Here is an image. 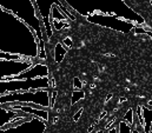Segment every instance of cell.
I'll use <instances>...</instances> for the list:
<instances>
[{
  "mask_svg": "<svg viewBox=\"0 0 152 133\" xmlns=\"http://www.w3.org/2000/svg\"><path fill=\"white\" fill-rule=\"evenodd\" d=\"M7 104H36L40 107L50 108V91L25 90L0 96V106Z\"/></svg>",
  "mask_w": 152,
  "mask_h": 133,
  "instance_id": "cell-1",
  "label": "cell"
},
{
  "mask_svg": "<svg viewBox=\"0 0 152 133\" xmlns=\"http://www.w3.org/2000/svg\"><path fill=\"white\" fill-rule=\"evenodd\" d=\"M4 106H7L14 111L24 112V113L30 114L32 117H37L46 123L48 121V110L45 107H40L36 104H7Z\"/></svg>",
  "mask_w": 152,
  "mask_h": 133,
  "instance_id": "cell-2",
  "label": "cell"
},
{
  "mask_svg": "<svg viewBox=\"0 0 152 133\" xmlns=\"http://www.w3.org/2000/svg\"><path fill=\"white\" fill-rule=\"evenodd\" d=\"M44 77H50V71L48 67L44 63L34 64L31 67H28L26 71L21 72L18 75L13 77V80H23V79H37V78H44Z\"/></svg>",
  "mask_w": 152,
  "mask_h": 133,
  "instance_id": "cell-3",
  "label": "cell"
},
{
  "mask_svg": "<svg viewBox=\"0 0 152 133\" xmlns=\"http://www.w3.org/2000/svg\"><path fill=\"white\" fill-rule=\"evenodd\" d=\"M23 112L11 110L7 106H0V130L7 129V125L11 123V120L18 115H20Z\"/></svg>",
  "mask_w": 152,
  "mask_h": 133,
  "instance_id": "cell-4",
  "label": "cell"
},
{
  "mask_svg": "<svg viewBox=\"0 0 152 133\" xmlns=\"http://www.w3.org/2000/svg\"><path fill=\"white\" fill-rule=\"evenodd\" d=\"M143 118H144V133H150L152 127V108L146 105H142Z\"/></svg>",
  "mask_w": 152,
  "mask_h": 133,
  "instance_id": "cell-5",
  "label": "cell"
},
{
  "mask_svg": "<svg viewBox=\"0 0 152 133\" xmlns=\"http://www.w3.org/2000/svg\"><path fill=\"white\" fill-rule=\"evenodd\" d=\"M66 52H67V48H65L61 42H58L56 45V48H54V61L57 64H60L63 61Z\"/></svg>",
  "mask_w": 152,
  "mask_h": 133,
  "instance_id": "cell-6",
  "label": "cell"
},
{
  "mask_svg": "<svg viewBox=\"0 0 152 133\" xmlns=\"http://www.w3.org/2000/svg\"><path fill=\"white\" fill-rule=\"evenodd\" d=\"M121 120H124L127 124H130L132 126V129H136V110H133L132 107L127 108V111L124 113Z\"/></svg>",
  "mask_w": 152,
  "mask_h": 133,
  "instance_id": "cell-7",
  "label": "cell"
},
{
  "mask_svg": "<svg viewBox=\"0 0 152 133\" xmlns=\"http://www.w3.org/2000/svg\"><path fill=\"white\" fill-rule=\"evenodd\" d=\"M30 58H26L25 56L20 54H13L5 51H0V60H28Z\"/></svg>",
  "mask_w": 152,
  "mask_h": 133,
  "instance_id": "cell-8",
  "label": "cell"
},
{
  "mask_svg": "<svg viewBox=\"0 0 152 133\" xmlns=\"http://www.w3.org/2000/svg\"><path fill=\"white\" fill-rule=\"evenodd\" d=\"M84 98H85V92L83 90H75L72 92V96H71V106L76 105L77 102H79Z\"/></svg>",
  "mask_w": 152,
  "mask_h": 133,
  "instance_id": "cell-9",
  "label": "cell"
},
{
  "mask_svg": "<svg viewBox=\"0 0 152 133\" xmlns=\"http://www.w3.org/2000/svg\"><path fill=\"white\" fill-rule=\"evenodd\" d=\"M132 126L130 124H127L126 121L121 120L118 123V132L119 133H132Z\"/></svg>",
  "mask_w": 152,
  "mask_h": 133,
  "instance_id": "cell-10",
  "label": "cell"
},
{
  "mask_svg": "<svg viewBox=\"0 0 152 133\" xmlns=\"http://www.w3.org/2000/svg\"><path fill=\"white\" fill-rule=\"evenodd\" d=\"M133 32H134L136 34H145V35H149V37L152 39V32H151V31L145 30V28H143V27H139L138 25H136V26H134Z\"/></svg>",
  "mask_w": 152,
  "mask_h": 133,
  "instance_id": "cell-11",
  "label": "cell"
},
{
  "mask_svg": "<svg viewBox=\"0 0 152 133\" xmlns=\"http://www.w3.org/2000/svg\"><path fill=\"white\" fill-rule=\"evenodd\" d=\"M56 99H57V91L53 90L52 92H50V108H52L54 106Z\"/></svg>",
  "mask_w": 152,
  "mask_h": 133,
  "instance_id": "cell-12",
  "label": "cell"
},
{
  "mask_svg": "<svg viewBox=\"0 0 152 133\" xmlns=\"http://www.w3.org/2000/svg\"><path fill=\"white\" fill-rule=\"evenodd\" d=\"M73 86H75V90H83V83L78 77L73 79Z\"/></svg>",
  "mask_w": 152,
  "mask_h": 133,
  "instance_id": "cell-13",
  "label": "cell"
},
{
  "mask_svg": "<svg viewBox=\"0 0 152 133\" xmlns=\"http://www.w3.org/2000/svg\"><path fill=\"white\" fill-rule=\"evenodd\" d=\"M115 119H117L115 117H113V118H111V120H110V121H109V123H107V124L105 125V129H104V130L109 131V130H110L111 127H113V126H114V123H115Z\"/></svg>",
  "mask_w": 152,
  "mask_h": 133,
  "instance_id": "cell-14",
  "label": "cell"
},
{
  "mask_svg": "<svg viewBox=\"0 0 152 133\" xmlns=\"http://www.w3.org/2000/svg\"><path fill=\"white\" fill-rule=\"evenodd\" d=\"M83 112H84V107H80L76 112V114L73 115V120H75V121H78V120H79V118H80V115H81Z\"/></svg>",
  "mask_w": 152,
  "mask_h": 133,
  "instance_id": "cell-15",
  "label": "cell"
},
{
  "mask_svg": "<svg viewBox=\"0 0 152 133\" xmlns=\"http://www.w3.org/2000/svg\"><path fill=\"white\" fill-rule=\"evenodd\" d=\"M107 132H109V133H119V132H118V126H117V127H115V126L111 127V129H110Z\"/></svg>",
  "mask_w": 152,
  "mask_h": 133,
  "instance_id": "cell-16",
  "label": "cell"
},
{
  "mask_svg": "<svg viewBox=\"0 0 152 133\" xmlns=\"http://www.w3.org/2000/svg\"><path fill=\"white\" fill-rule=\"evenodd\" d=\"M106 115H107V111H103L98 119H99V120H103V119H104V117H106Z\"/></svg>",
  "mask_w": 152,
  "mask_h": 133,
  "instance_id": "cell-17",
  "label": "cell"
},
{
  "mask_svg": "<svg viewBox=\"0 0 152 133\" xmlns=\"http://www.w3.org/2000/svg\"><path fill=\"white\" fill-rule=\"evenodd\" d=\"M112 96H113L112 93H109V94H107V97H106V99H105V102H109V101L111 100V98H112Z\"/></svg>",
  "mask_w": 152,
  "mask_h": 133,
  "instance_id": "cell-18",
  "label": "cell"
},
{
  "mask_svg": "<svg viewBox=\"0 0 152 133\" xmlns=\"http://www.w3.org/2000/svg\"><path fill=\"white\" fill-rule=\"evenodd\" d=\"M93 130H94V125H92L90 129H88V131H87V133H92L93 132Z\"/></svg>",
  "mask_w": 152,
  "mask_h": 133,
  "instance_id": "cell-19",
  "label": "cell"
},
{
  "mask_svg": "<svg viewBox=\"0 0 152 133\" xmlns=\"http://www.w3.org/2000/svg\"><path fill=\"white\" fill-rule=\"evenodd\" d=\"M132 133H143V132H140V131L137 130V129H133V130H132Z\"/></svg>",
  "mask_w": 152,
  "mask_h": 133,
  "instance_id": "cell-20",
  "label": "cell"
},
{
  "mask_svg": "<svg viewBox=\"0 0 152 133\" xmlns=\"http://www.w3.org/2000/svg\"><path fill=\"white\" fill-rule=\"evenodd\" d=\"M123 101H126V98H120V99H119V104H121Z\"/></svg>",
  "mask_w": 152,
  "mask_h": 133,
  "instance_id": "cell-21",
  "label": "cell"
},
{
  "mask_svg": "<svg viewBox=\"0 0 152 133\" xmlns=\"http://www.w3.org/2000/svg\"><path fill=\"white\" fill-rule=\"evenodd\" d=\"M104 132H105V130H99L98 132H96V133H104Z\"/></svg>",
  "mask_w": 152,
  "mask_h": 133,
  "instance_id": "cell-22",
  "label": "cell"
},
{
  "mask_svg": "<svg viewBox=\"0 0 152 133\" xmlns=\"http://www.w3.org/2000/svg\"><path fill=\"white\" fill-rule=\"evenodd\" d=\"M150 5H151V6H152V0H151V1H150Z\"/></svg>",
  "mask_w": 152,
  "mask_h": 133,
  "instance_id": "cell-23",
  "label": "cell"
},
{
  "mask_svg": "<svg viewBox=\"0 0 152 133\" xmlns=\"http://www.w3.org/2000/svg\"><path fill=\"white\" fill-rule=\"evenodd\" d=\"M150 133H152V127H151V130H150Z\"/></svg>",
  "mask_w": 152,
  "mask_h": 133,
  "instance_id": "cell-24",
  "label": "cell"
}]
</instances>
